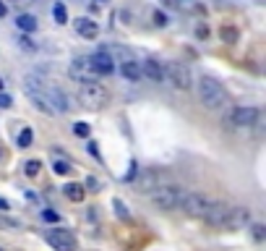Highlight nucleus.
<instances>
[{"instance_id":"nucleus-3","label":"nucleus","mask_w":266,"mask_h":251,"mask_svg":"<svg viewBox=\"0 0 266 251\" xmlns=\"http://www.w3.org/2000/svg\"><path fill=\"white\" fill-rule=\"evenodd\" d=\"M110 89L99 81H91V84H84L81 89H78V100H81L84 107L89 110H102L104 105H110Z\"/></svg>"},{"instance_id":"nucleus-32","label":"nucleus","mask_w":266,"mask_h":251,"mask_svg":"<svg viewBox=\"0 0 266 251\" xmlns=\"http://www.w3.org/2000/svg\"><path fill=\"white\" fill-rule=\"evenodd\" d=\"M196 37H198V39H206V37H209V29H206V26H198V29H196Z\"/></svg>"},{"instance_id":"nucleus-10","label":"nucleus","mask_w":266,"mask_h":251,"mask_svg":"<svg viewBox=\"0 0 266 251\" xmlns=\"http://www.w3.org/2000/svg\"><path fill=\"white\" fill-rule=\"evenodd\" d=\"M159 186H162V173L159 170L146 168V170H141V176L136 178V188L144 191V194H151L154 188H159Z\"/></svg>"},{"instance_id":"nucleus-20","label":"nucleus","mask_w":266,"mask_h":251,"mask_svg":"<svg viewBox=\"0 0 266 251\" xmlns=\"http://www.w3.org/2000/svg\"><path fill=\"white\" fill-rule=\"evenodd\" d=\"M52 16H55L58 24H66L68 21V11H66V6H63V3H55L52 6Z\"/></svg>"},{"instance_id":"nucleus-29","label":"nucleus","mask_w":266,"mask_h":251,"mask_svg":"<svg viewBox=\"0 0 266 251\" xmlns=\"http://www.w3.org/2000/svg\"><path fill=\"white\" fill-rule=\"evenodd\" d=\"M11 105H13V100L8 97V94L0 92V110H6V107H11Z\"/></svg>"},{"instance_id":"nucleus-39","label":"nucleus","mask_w":266,"mask_h":251,"mask_svg":"<svg viewBox=\"0 0 266 251\" xmlns=\"http://www.w3.org/2000/svg\"><path fill=\"white\" fill-rule=\"evenodd\" d=\"M24 3H26V0H24Z\"/></svg>"},{"instance_id":"nucleus-33","label":"nucleus","mask_w":266,"mask_h":251,"mask_svg":"<svg viewBox=\"0 0 266 251\" xmlns=\"http://www.w3.org/2000/svg\"><path fill=\"white\" fill-rule=\"evenodd\" d=\"M89 154H91V157H97V160H99V149H97V144H94V141H89Z\"/></svg>"},{"instance_id":"nucleus-14","label":"nucleus","mask_w":266,"mask_h":251,"mask_svg":"<svg viewBox=\"0 0 266 251\" xmlns=\"http://www.w3.org/2000/svg\"><path fill=\"white\" fill-rule=\"evenodd\" d=\"M76 31H78V37H84V39H97V37H99V26H97V21L86 19V16L76 19Z\"/></svg>"},{"instance_id":"nucleus-16","label":"nucleus","mask_w":266,"mask_h":251,"mask_svg":"<svg viewBox=\"0 0 266 251\" xmlns=\"http://www.w3.org/2000/svg\"><path fill=\"white\" fill-rule=\"evenodd\" d=\"M63 196H66L68 201H73V204H81L84 196H86V188L81 183H66L63 186Z\"/></svg>"},{"instance_id":"nucleus-30","label":"nucleus","mask_w":266,"mask_h":251,"mask_svg":"<svg viewBox=\"0 0 266 251\" xmlns=\"http://www.w3.org/2000/svg\"><path fill=\"white\" fill-rule=\"evenodd\" d=\"M19 42H21V47H24V50H34V45H31V39H29V34H24V37H21Z\"/></svg>"},{"instance_id":"nucleus-23","label":"nucleus","mask_w":266,"mask_h":251,"mask_svg":"<svg viewBox=\"0 0 266 251\" xmlns=\"http://www.w3.org/2000/svg\"><path fill=\"white\" fill-rule=\"evenodd\" d=\"M73 134H76L78 139H86V136L91 134V126H89V123H73Z\"/></svg>"},{"instance_id":"nucleus-25","label":"nucleus","mask_w":266,"mask_h":251,"mask_svg":"<svg viewBox=\"0 0 266 251\" xmlns=\"http://www.w3.org/2000/svg\"><path fill=\"white\" fill-rule=\"evenodd\" d=\"M113 207H115L118 217H125V220H128V210H125V204H123L120 199H115V201H113Z\"/></svg>"},{"instance_id":"nucleus-9","label":"nucleus","mask_w":266,"mask_h":251,"mask_svg":"<svg viewBox=\"0 0 266 251\" xmlns=\"http://www.w3.org/2000/svg\"><path fill=\"white\" fill-rule=\"evenodd\" d=\"M68 73H71V78H76L78 84H91V81H99V76L91 71V63H89V58H76V60L71 63Z\"/></svg>"},{"instance_id":"nucleus-13","label":"nucleus","mask_w":266,"mask_h":251,"mask_svg":"<svg viewBox=\"0 0 266 251\" xmlns=\"http://www.w3.org/2000/svg\"><path fill=\"white\" fill-rule=\"evenodd\" d=\"M141 76H146L149 81H154V84H162L165 66L159 60H144V63H141Z\"/></svg>"},{"instance_id":"nucleus-24","label":"nucleus","mask_w":266,"mask_h":251,"mask_svg":"<svg viewBox=\"0 0 266 251\" xmlns=\"http://www.w3.org/2000/svg\"><path fill=\"white\" fill-rule=\"evenodd\" d=\"M250 230H253V238H256V241H263V238H266V225L256 223V225L250 228Z\"/></svg>"},{"instance_id":"nucleus-28","label":"nucleus","mask_w":266,"mask_h":251,"mask_svg":"<svg viewBox=\"0 0 266 251\" xmlns=\"http://www.w3.org/2000/svg\"><path fill=\"white\" fill-rule=\"evenodd\" d=\"M84 188H86V191H99V181L97 178H86V186Z\"/></svg>"},{"instance_id":"nucleus-4","label":"nucleus","mask_w":266,"mask_h":251,"mask_svg":"<svg viewBox=\"0 0 266 251\" xmlns=\"http://www.w3.org/2000/svg\"><path fill=\"white\" fill-rule=\"evenodd\" d=\"M258 118H261V110L258 107H232L227 113V126L230 129H250V126H258Z\"/></svg>"},{"instance_id":"nucleus-1","label":"nucleus","mask_w":266,"mask_h":251,"mask_svg":"<svg viewBox=\"0 0 266 251\" xmlns=\"http://www.w3.org/2000/svg\"><path fill=\"white\" fill-rule=\"evenodd\" d=\"M198 100L203 107H209V110H222L227 105V92L225 87L217 81V78L211 76H201L198 78Z\"/></svg>"},{"instance_id":"nucleus-27","label":"nucleus","mask_w":266,"mask_h":251,"mask_svg":"<svg viewBox=\"0 0 266 251\" xmlns=\"http://www.w3.org/2000/svg\"><path fill=\"white\" fill-rule=\"evenodd\" d=\"M154 24H156V26H167V16H165L162 11H156V13H154Z\"/></svg>"},{"instance_id":"nucleus-17","label":"nucleus","mask_w":266,"mask_h":251,"mask_svg":"<svg viewBox=\"0 0 266 251\" xmlns=\"http://www.w3.org/2000/svg\"><path fill=\"white\" fill-rule=\"evenodd\" d=\"M16 26H19L24 34H31V31H37V19L29 16V13H21V16H16Z\"/></svg>"},{"instance_id":"nucleus-36","label":"nucleus","mask_w":266,"mask_h":251,"mask_svg":"<svg viewBox=\"0 0 266 251\" xmlns=\"http://www.w3.org/2000/svg\"><path fill=\"white\" fill-rule=\"evenodd\" d=\"M3 87H6V84H3V78H0V92H3Z\"/></svg>"},{"instance_id":"nucleus-18","label":"nucleus","mask_w":266,"mask_h":251,"mask_svg":"<svg viewBox=\"0 0 266 251\" xmlns=\"http://www.w3.org/2000/svg\"><path fill=\"white\" fill-rule=\"evenodd\" d=\"M219 37H222V42H227V45H235L240 39V31L235 26H222V29H219Z\"/></svg>"},{"instance_id":"nucleus-35","label":"nucleus","mask_w":266,"mask_h":251,"mask_svg":"<svg viewBox=\"0 0 266 251\" xmlns=\"http://www.w3.org/2000/svg\"><path fill=\"white\" fill-rule=\"evenodd\" d=\"M3 16H8V8H6V3H0V19H3Z\"/></svg>"},{"instance_id":"nucleus-37","label":"nucleus","mask_w":266,"mask_h":251,"mask_svg":"<svg viewBox=\"0 0 266 251\" xmlns=\"http://www.w3.org/2000/svg\"><path fill=\"white\" fill-rule=\"evenodd\" d=\"M0 251H6V248H3V246H0Z\"/></svg>"},{"instance_id":"nucleus-22","label":"nucleus","mask_w":266,"mask_h":251,"mask_svg":"<svg viewBox=\"0 0 266 251\" xmlns=\"http://www.w3.org/2000/svg\"><path fill=\"white\" fill-rule=\"evenodd\" d=\"M39 170H42V162L39 160H29L26 165H24V173L29 178H34V176H39Z\"/></svg>"},{"instance_id":"nucleus-15","label":"nucleus","mask_w":266,"mask_h":251,"mask_svg":"<svg viewBox=\"0 0 266 251\" xmlns=\"http://www.w3.org/2000/svg\"><path fill=\"white\" fill-rule=\"evenodd\" d=\"M120 76H125L128 81H141V63L133 60H123L120 63Z\"/></svg>"},{"instance_id":"nucleus-38","label":"nucleus","mask_w":266,"mask_h":251,"mask_svg":"<svg viewBox=\"0 0 266 251\" xmlns=\"http://www.w3.org/2000/svg\"><path fill=\"white\" fill-rule=\"evenodd\" d=\"M99 3H102V0H99Z\"/></svg>"},{"instance_id":"nucleus-8","label":"nucleus","mask_w":266,"mask_h":251,"mask_svg":"<svg viewBox=\"0 0 266 251\" xmlns=\"http://www.w3.org/2000/svg\"><path fill=\"white\" fill-rule=\"evenodd\" d=\"M245 225H250V210L248 207H230L219 228H225V230H243Z\"/></svg>"},{"instance_id":"nucleus-21","label":"nucleus","mask_w":266,"mask_h":251,"mask_svg":"<svg viewBox=\"0 0 266 251\" xmlns=\"http://www.w3.org/2000/svg\"><path fill=\"white\" fill-rule=\"evenodd\" d=\"M31 141H34V131H31V129H24V131L19 134V147L26 149V147H31Z\"/></svg>"},{"instance_id":"nucleus-31","label":"nucleus","mask_w":266,"mask_h":251,"mask_svg":"<svg viewBox=\"0 0 266 251\" xmlns=\"http://www.w3.org/2000/svg\"><path fill=\"white\" fill-rule=\"evenodd\" d=\"M162 6H165V8H172V11H175V8H180V0H162Z\"/></svg>"},{"instance_id":"nucleus-7","label":"nucleus","mask_w":266,"mask_h":251,"mask_svg":"<svg viewBox=\"0 0 266 251\" xmlns=\"http://www.w3.org/2000/svg\"><path fill=\"white\" fill-rule=\"evenodd\" d=\"M209 201H211V199H209L206 194H201V191H185V196H183V201H180V207H183L185 215L201 217Z\"/></svg>"},{"instance_id":"nucleus-5","label":"nucleus","mask_w":266,"mask_h":251,"mask_svg":"<svg viewBox=\"0 0 266 251\" xmlns=\"http://www.w3.org/2000/svg\"><path fill=\"white\" fill-rule=\"evenodd\" d=\"M165 76L170 78V84L175 89L188 92L193 87V76H191V71H188V66H183V63H167V66H165Z\"/></svg>"},{"instance_id":"nucleus-26","label":"nucleus","mask_w":266,"mask_h":251,"mask_svg":"<svg viewBox=\"0 0 266 251\" xmlns=\"http://www.w3.org/2000/svg\"><path fill=\"white\" fill-rule=\"evenodd\" d=\"M42 217H44V220H47V223H58V220H60V217H58V212H55V210H44V212H42Z\"/></svg>"},{"instance_id":"nucleus-11","label":"nucleus","mask_w":266,"mask_h":251,"mask_svg":"<svg viewBox=\"0 0 266 251\" xmlns=\"http://www.w3.org/2000/svg\"><path fill=\"white\" fill-rule=\"evenodd\" d=\"M89 63H91V71L97 73V76H110V73H115V60H113V55H107L104 50L89 55Z\"/></svg>"},{"instance_id":"nucleus-2","label":"nucleus","mask_w":266,"mask_h":251,"mask_svg":"<svg viewBox=\"0 0 266 251\" xmlns=\"http://www.w3.org/2000/svg\"><path fill=\"white\" fill-rule=\"evenodd\" d=\"M183 196H185V188L170 183V186L154 188V191H151V204H154V210H159V212H170V210L180 207Z\"/></svg>"},{"instance_id":"nucleus-19","label":"nucleus","mask_w":266,"mask_h":251,"mask_svg":"<svg viewBox=\"0 0 266 251\" xmlns=\"http://www.w3.org/2000/svg\"><path fill=\"white\" fill-rule=\"evenodd\" d=\"M52 170H55V176H68V173H71V162L68 160H58V157H55V160H52Z\"/></svg>"},{"instance_id":"nucleus-6","label":"nucleus","mask_w":266,"mask_h":251,"mask_svg":"<svg viewBox=\"0 0 266 251\" xmlns=\"http://www.w3.org/2000/svg\"><path fill=\"white\" fill-rule=\"evenodd\" d=\"M44 241L50 243L55 251H76L78 243H76V235L66 228H55V230H47Z\"/></svg>"},{"instance_id":"nucleus-12","label":"nucleus","mask_w":266,"mask_h":251,"mask_svg":"<svg viewBox=\"0 0 266 251\" xmlns=\"http://www.w3.org/2000/svg\"><path fill=\"white\" fill-rule=\"evenodd\" d=\"M227 210H230V204H225V201H209L206 210H203V215H201V220H206L209 225L219 228L222 225V220H225V215H227Z\"/></svg>"},{"instance_id":"nucleus-34","label":"nucleus","mask_w":266,"mask_h":251,"mask_svg":"<svg viewBox=\"0 0 266 251\" xmlns=\"http://www.w3.org/2000/svg\"><path fill=\"white\" fill-rule=\"evenodd\" d=\"M8 210H11V204L6 199H0V212H8Z\"/></svg>"}]
</instances>
